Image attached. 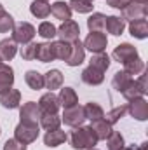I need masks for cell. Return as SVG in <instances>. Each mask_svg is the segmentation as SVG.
I'll use <instances>...</instances> for the list:
<instances>
[{
  "instance_id": "1",
  "label": "cell",
  "mask_w": 148,
  "mask_h": 150,
  "mask_svg": "<svg viewBox=\"0 0 148 150\" xmlns=\"http://www.w3.org/2000/svg\"><path fill=\"white\" fill-rule=\"evenodd\" d=\"M98 138L94 134V131L91 129V126H78L73 127L72 134H70V145L75 150H89L94 149L98 145Z\"/></svg>"
},
{
  "instance_id": "2",
  "label": "cell",
  "mask_w": 148,
  "mask_h": 150,
  "mask_svg": "<svg viewBox=\"0 0 148 150\" xmlns=\"http://www.w3.org/2000/svg\"><path fill=\"white\" fill-rule=\"evenodd\" d=\"M38 133H40V126L38 124H28V122H19L14 129V138L25 145H30L33 142H37Z\"/></svg>"
},
{
  "instance_id": "3",
  "label": "cell",
  "mask_w": 148,
  "mask_h": 150,
  "mask_svg": "<svg viewBox=\"0 0 148 150\" xmlns=\"http://www.w3.org/2000/svg\"><path fill=\"white\" fill-rule=\"evenodd\" d=\"M148 93V86H147V75L145 74H140L138 79H132L129 82V86L122 91V96L131 101L134 98H140V96H145Z\"/></svg>"
},
{
  "instance_id": "4",
  "label": "cell",
  "mask_w": 148,
  "mask_h": 150,
  "mask_svg": "<svg viewBox=\"0 0 148 150\" xmlns=\"http://www.w3.org/2000/svg\"><path fill=\"white\" fill-rule=\"evenodd\" d=\"M37 30L32 23H26V21H21V23H16L14 28H12V40L16 44H30L33 37H35Z\"/></svg>"
},
{
  "instance_id": "5",
  "label": "cell",
  "mask_w": 148,
  "mask_h": 150,
  "mask_svg": "<svg viewBox=\"0 0 148 150\" xmlns=\"http://www.w3.org/2000/svg\"><path fill=\"white\" fill-rule=\"evenodd\" d=\"M108 45V38L103 32H89L87 38L84 40V49L91 51L92 54H99L105 52Z\"/></svg>"
},
{
  "instance_id": "6",
  "label": "cell",
  "mask_w": 148,
  "mask_h": 150,
  "mask_svg": "<svg viewBox=\"0 0 148 150\" xmlns=\"http://www.w3.org/2000/svg\"><path fill=\"white\" fill-rule=\"evenodd\" d=\"M56 35L59 37V40L72 44V42H75V40H78V35H80V26H78V23L73 21V19L63 21V23H61V26L58 28V33H56Z\"/></svg>"
},
{
  "instance_id": "7",
  "label": "cell",
  "mask_w": 148,
  "mask_h": 150,
  "mask_svg": "<svg viewBox=\"0 0 148 150\" xmlns=\"http://www.w3.org/2000/svg\"><path fill=\"white\" fill-rule=\"evenodd\" d=\"M42 117V110L35 101H28L19 108V122H28V124H38Z\"/></svg>"
},
{
  "instance_id": "8",
  "label": "cell",
  "mask_w": 148,
  "mask_h": 150,
  "mask_svg": "<svg viewBox=\"0 0 148 150\" xmlns=\"http://www.w3.org/2000/svg\"><path fill=\"white\" fill-rule=\"evenodd\" d=\"M127 112L131 113L132 119L136 120H147L148 119V101L145 100V96H140V98H134L129 101L127 105Z\"/></svg>"
},
{
  "instance_id": "9",
  "label": "cell",
  "mask_w": 148,
  "mask_h": 150,
  "mask_svg": "<svg viewBox=\"0 0 148 150\" xmlns=\"http://www.w3.org/2000/svg\"><path fill=\"white\" fill-rule=\"evenodd\" d=\"M84 120H85V113H84V107H80V105H75L72 108H65L63 119H61V122H65V124L70 126V127H78V126H82Z\"/></svg>"
},
{
  "instance_id": "10",
  "label": "cell",
  "mask_w": 148,
  "mask_h": 150,
  "mask_svg": "<svg viewBox=\"0 0 148 150\" xmlns=\"http://www.w3.org/2000/svg\"><path fill=\"white\" fill-rule=\"evenodd\" d=\"M148 14V9L145 4H134L131 2L122 9V19L124 21H136V19H145Z\"/></svg>"
},
{
  "instance_id": "11",
  "label": "cell",
  "mask_w": 148,
  "mask_h": 150,
  "mask_svg": "<svg viewBox=\"0 0 148 150\" xmlns=\"http://www.w3.org/2000/svg\"><path fill=\"white\" fill-rule=\"evenodd\" d=\"M111 56H113L115 61H118V63H125V61H129V59H132V58H138L140 54H138V49H136L132 44L124 42V44H120V45H117V47L113 49Z\"/></svg>"
},
{
  "instance_id": "12",
  "label": "cell",
  "mask_w": 148,
  "mask_h": 150,
  "mask_svg": "<svg viewBox=\"0 0 148 150\" xmlns=\"http://www.w3.org/2000/svg\"><path fill=\"white\" fill-rule=\"evenodd\" d=\"M38 107H40L42 113H51V115H56L58 110L61 108V105H59V98H58L52 91H49V93H45V94L40 96V100H38Z\"/></svg>"
},
{
  "instance_id": "13",
  "label": "cell",
  "mask_w": 148,
  "mask_h": 150,
  "mask_svg": "<svg viewBox=\"0 0 148 150\" xmlns=\"http://www.w3.org/2000/svg\"><path fill=\"white\" fill-rule=\"evenodd\" d=\"M19 103H21V93H19L18 89L11 87V89L0 93V105H2L4 108L14 110V108L19 107Z\"/></svg>"
},
{
  "instance_id": "14",
  "label": "cell",
  "mask_w": 148,
  "mask_h": 150,
  "mask_svg": "<svg viewBox=\"0 0 148 150\" xmlns=\"http://www.w3.org/2000/svg\"><path fill=\"white\" fill-rule=\"evenodd\" d=\"M85 59V49H84V44L80 40H75L72 42V51H70V56L66 59V65L68 67H78L82 65Z\"/></svg>"
},
{
  "instance_id": "15",
  "label": "cell",
  "mask_w": 148,
  "mask_h": 150,
  "mask_svg": "<svg viewBox=\"0 0 148 150\" xmlns=\"http://www.w3.org/2000/svg\"><path fill=\"white\" fill-rule=\"evenodd\" d=\"M66 140H68V136H66V133L61 131V129L45 131V134H44V143H45L49 149H56V147L63 145Z\"/></svg>"
},
{
  "instance_id": "16",
  "label": "cell",
  "mask_w": 148,
  "mask_h": 150,
  "mask_svg": "<svg viewBox=\"0 0 148 150\" xmlns=\"http://www.w3.org/2000/svg\"><path fill=\"white\" fill-rule=\"evenodd\" d=\"M103 80H105V72H101L98 68H92V67L84 68V72H82V82L84 84L99 86V84H103Z\"/></svg>"
},
{
  "instance_id": "17",
  "label": "cell",
  "mask_w": 148,
  "mask_h": 150,
  "mask_svg": "<svg viewBox=\"0 0 148 150\" xmlns=\"http://www.w3.org/2000/svg\"><path fill=\"white\" fill-rule=\"evenodd\" d=\"M105 28L108 33L115 35V37H120L125 30V21L118 16H106L105 18Z\"/></svg>"
},
{
  "instance_id": "18",
  "label": "cell",
  "mask_w": 148,
  "mask_h": 150,
  "mask_svg": "<svg viewBox=\"0 0 148 150\" xmlns=\"http://www.w3.org/2000/svg\"><path fill=\"white\" fill-rule=\"evenodd\" d=\"M91 129L94 131V134H96L98 140H106L108 134L113 131L111 124L105 119V117H103V119H98V120H91Z\"/></svg>"
},
{
  "instance_id": "19",
  "label": "cell",
  "mask_w": 148,
  "mask_h": 150,
  "mask_svg": "<svg viewBox=\"0 0 148 150\" xmlns=\"http://www.w3.org/2000/svg\"><path fill=\"white\" fill-rule=\"evenodd\" d=\"M16 54H18V44L12 38L0 40V59L2 61H12Z\"/></svg>"
},
{
  "instance_id": "20",
  "label": "cell",
  "mask_w": 148,
  "mask_h": 150,
  "mask_svg": "<svg viewBox=\"0 0 148 150\" xmlns=\"http://www.w3.org/2000/svg\"><path fill=\"white\" fill-rule=\"evenodd\" d=\"M72 9H70V5L66 4V2H61V0H58V2H54L52 5H51V14L56 18V19H61V21H68V19H72Z\"/></svg>"
},
{
  "instance_id": "21",
  "label": "cell",
  "mask_w": 148,
  "mask_h": 150,
  "mask_svg": "<svg viewBox=\"0 0 148 150\" xmlns=\"http://www.w3.org/2000/svg\"><path fill=\"white\" fill-rule=\"evenodd\" d=\"M12 84H14V70H12V67L2 63L0 65V93L11 89Z\"/></svg>"
},
{
  "instance_id": "22",
  "label": "cell",
  "mask_w": 148,
  "mask_h": 150,
  "mask_svg": "<svg viewBox=\"0 0 148 150\" xmlns=\"http://www.w3.org/2000/svg\"><path fill=\"white\" fill-rule=\"evenodd\" d=\"M63 86V74L59 70H49L47 74L44 75V87H47L49 91H54V89H61Z\"/></svg>"
},
{
  "instance_id": "23",
  "label": "cell",
  "mask_w": 148,
  "mask_h": 150,
  "mask_svg": "<svg viewBox=\"0 0 148 150\" xmlns=\"http://www.w3.org/2000/svg\"><path fill=\"white\" fill-rule=\"evenodd\" d=\"M58 98H59V105L63 108H72L75 105H78V96H77L73 87H63L59 91Z\"/></svg>"
},
{
  "instance_id": "24",
  "label": "cell",
  "mask_w": 148,
  "mask_h": 150,
  "mask_svg": "<svg viewBox=\"0 0 148 150\" xmlns=\"http://www.w3.org/2000/svg\"><path fill=\"white\" fill-rule=\"evenodd\" d=\"M30 12L37 19H45L51 14V4L45 2V0H33L30 4Z\"/></svg>"
},
{
  "instance_id": "25",
  "label": "cell",
  "mask_w": 148,
  "mask_h": 150,
  "mask_svg": "<svg viewBox=\"0 0 148 150\" xmlns=\"http://www.w3.org/2000/svg\"><path fill=\"white\" fill-rule=\"evenodd\" d=\"M129 33L134 38H143L148 37V23L147 19H136V21H129Z\"/></svg>"
},
{
  "instance_id": "26",
  "label": "cell",
  "mask_w": 148,
  "mask_h": 150,
  "mask_svg": "<svg viewBox=\"0 0 148 150\" xmlns=\"http://www.w3.org/2000/svg\"><path fill=\"white\" fill-rule=\"evenodd\" d=\"M51 44H52L54 59L66 61V59H68V56H70V51H72V44L63 42V40H56V42H51Z\"/></svg>"
},
{
  "instance_id": "27",
  "label": "cell",
  "mask_w": 148,
  "mask_h": 150,
  "mask_svg": "<svg viewBox=\"0 0 148 150\" xmlns=\"http://www.w3.org/2000/svg\"><path fill=\"white\" fill-rule=\"evenodd\" d=\"M38 126L44 127L45 131H54V129H59L61 126V117L56 113V115H51V113H42L40 120H38Z\"/></svg>"
},
{
  "instance_id": "28",
  "label": "cell",
  "mask_w": 148,
  "mask_h": 150,
  "mask_svg": "<svg viewBox=\"0 0 148 150\" xmlns=\"http://www.w3.org/2000/svg\"><path fill=\"white\" fill-rule=\"evenodd\" d=\"M25 82H26V86L30 89L38 91V89L44 87V75L40 74V72H37V70H28L25 74Z\"/></svg>"
},
{
  "instance_id": "29",
  "label": "cell",
  "mask_w": 148,
  "mask_h": 150,
  "mask_svg": "<svg viewBox=\"0 0 148 150\" xmlns=\"http://www.w3.org/2000/svg\"><path fill=\"white\" fill-rule=\"evenodd\" d=\"M40 63H49L54 59V52H52V44L51 42H42L37 45V58Z\"/></svg>"
},
{
  "instance_id": "30",
  "label": "cell",
  "mask_w": 148,
  "mask_h": 150,
  "mask_svg": "<svg viewBox=\"0 0 148 150\" xmlns=\"http://www.w3.org/2000/svg\"><path fill=\"white\" fill-rule=\"evenodd\" d=\"M84 113H85V119H89V120H98V119H103L105 117L103 107L99 103H94V101L84 105Z\"/></svg>"
},
{
  "instance_id": "31",
  "label": "cell",
  "mask_w": 148,
  "mask_h": 150,
  "mask_svg": "<svg viewBox=\"0 0 148 150\" xmlns=\"http://www.w3.org/2000/svg\"><path fill=\"white\" fill-rule=\"evenodd\" d=\"M110 56L106 54V52H99V54H92V58H91V61H89V67H92V68H98V70H101V72H106L108 68H110Z\"/></svg>"
},
{
  "instance_id": "32",
  "label": "cell",
  "mask_w": 148,
  "mask_h": 150,
  "mask_svg": "<svg viewBox=\"0 0 148 150\" xmlns=\"http://www.w3.org/2000/svg\"><path fill=\"white\" fill-rule=\"evenodd\" d=\"M122 65H124V72L127 75H140V74H143V70H145V61L140 56L132 58V59H129V61H125Z\"/></svg>"
},
{
  "instance_id": "33",
  "label": "cell",
  "mask_w": 148,
  "mask_h": 150,
  "mask_svg": "<svg viewBox=\"0 0 148 150\" xmlns=\"http://www.w3.org/2000/svg\"><path fill=\"white\" fill-rule=\"evenodd\" d=\"M105 14L101 12H92L87 19V28L89 32H103L105 30Z\"/></svg>"
},
{
  "instance_id": "34",
  "label": "cell",
  "mask_w": 148,
  "mask_h": 150,
  "mask_svg": "<svg viewBox=\"0 0 148 150\" xmlns=\"http://www.w3.org/2000/svg\"><path fill=\"white\" fill-rule=\"evenodd\" d=\"M68 5H70L72 11L78 12V14H89V12H92V9H94L92 0H70Z\"/></svg>"
},
{
  "instance_id": "35",
  "label": "cell",
  "mask_w": 148,
  "mask_h": 150,
  "mask_svg": "<svg viewBox=\"0 0 148 150\" xmlns=\"http://www.w3.org/2000/svg\"><path fill=\"white\" fill-rule=\"evenodd\" d=\"M132 79H131V75H127L124 70L122 72H117V74L113 75V80H111V86H113V89H117L118 93H122L127 86H129V82H131Z\"/></svg>"
},
{
  "instance_id": "36",
  "label": "cell",
  "mask_w": 148,
  "mask_h": 150,
  "mask_svg": "<svg viewBox=\"0 0 148 150\" xmlns=\"http://www.w3.org/2000/svg\"><path fill=\"white\" fill-rule=\"evenodd\" d=\"M56 33H58V28H56L51 21H42V23L38 25V35L42 38L52 40V38L56 37Z\"/></svg>"
},
{
  "instance_id": "37",
  "label": "cell",
  "mask_w": 148,
  "mask_h": 150,
  "mask_svg": "<svg viewBox=\"0 0 148 150\" xmlns=\"http://www.w3.org/2000/svg\"><path fill=\"white\" fill-rule=\"evenodd\" d=\"M14 18L7 12V11H0V33H9V32H12V28H14Z\"/></svg>"
},
{
  "instance_id": "38",
  "label": "cell",
  "mask_w": 148,
  "mask_h": 150,
  "mask_svg": "<svg viewBox=\"0 0 148 150\" xmlns=\"http://www.w3.org/2000/svg\"><path fill=\"white\" fill-rule=\"evenodd\" d=\"M106 145H108V150H120L125 142H124V136L118 133V131H111L106 138Z\"/></svg>"
},
{
  "instance_id": "39",
  "label": "cell",
  "mask_w": 148,
  "mask_h": 150,
  "mask_svg": "<svg viewBox=\"0 0 148 150\" xmlns=\"http://www.w3.org/2000/svg\"><path fill=\"white\" fill-rule=\"evenodd\" d=\"M125 113H127V105H120V107H115L113 110H110V112L106 113V117H105V119H106L111 126H113V124H117V122L125 115Z\"/></svg>"
},
{
  "instance_id": "40",
  "label": "cell",
  "mask_w": 148,
  "mask_h": 150,
  "mask_svg": "<svg viewBox=\"0 0 148 150\" xmlns=\"http://www.w3.org/2000/svg\"><path fill=\"white\" fill-rule=\"evenodd\" d=\"M37 45H38V44H35V42L25 44V45L21 47V51H19L21 58H23V59H26V61L35 59V58H37Z\"/></svg>"
},
{
  "instance_id": "41",
  "label": "cell",
  "mask_w": 148,
  "mask_h": 150,
  "mask_svg": "<svg viewBox=\"0 0 148 150\" xmlns=\"http://www.w3.org/2000/svg\"><path fill=\"white\" fill-rule=\"evenodd\" d=\"M4 150H26V145L18 142L16 138H11L4 143Z\"/></svg>"
},
{
  "instance_id": "42",
  "label": "cell",
  "mask_w": 148,
  "mask_h": 150,
  "mask_svg": "<svg viewBox=\"0 0 148 150\" xmlns=\"http://www.w3.org/2000/svg\"><path fill=\"white\" fill-rule=\"evenodd\" d=\"M106 4L110 5V7H113V9H124L125 5H129L131 4V0H106Z\"/></svg>"
},
{
  "instance_id": "43",
  "label": "cell",
  "mask_w": 148,
  "mask_h": 150,
  "mask_svg": "<svg viewBox=\"0 0 148 150\" xmlns=\"http://www.w3.org/2000/svg\"><path fill=\"white\" fill-rule=\"evenodd\" d=\"M136 150H148V143H147V142H145V143H141Z\"/></svg>"
},
{
  "instance_id": "44",
  "label": "cell",
  "mask_w": 148,
  "mask_h": 150,
  "mask_svg": "<svg viewBox=\"0 0 148 150\" xmlns=\"http://www.w3.org/2000/svg\"><path fill=\"white\" fill-rule=\"evenodd\" d=\"M131 2H134V4H145V5H147L148 0H131Z\"/></svg>"
},
{
  "instance_id": "45",
  "label": "cell",
  "mask_w": 148,
  "mask_h": 150,
  "mask_svg": "<svg viewBox=\"0 0 148 150\" xmlns=\"http://www.w3.org/2000/svg\"><path fill=\"white\" fill-rule=\"evenodd\" d=\"M120 150H134V147H132V145H131V147H125V145H124Z\"/></svg>"
},
{
  "instance_id": "46",
  "label": "cell",
  "mask_w": 148,
  "mask_h": 150,
  "mask_svg": "<svg viewBox=\"0 0 148 150\" xmlns=\"http://www.w3.org/2000/svg\"><path fill=\"white\" fill-rule=\"evenodd\" d=\"M89 150H98V149H96V147H94V149H89Z\"/></svg>"
},
{
  "instance_id": "47",
  "label": "cell",
  "mask_w": 148,
  "mask_h": 150,
  "mask_svg": "<svg viewBox=\"0 0 148 150\" xmlns=\"http://www.w3.org/2000/svg\"><path fill=\"white\" fill-rule=\"evenodd\" d=\"M2 9H4V7H2V4H0V11H2Z\"/></svg>"
},
{
  "instance_id": "48",
  "label": "cell",
  "mask_w": 148,
  "mask_h": 150,
  "mask_svg": "<svg viewBox=\"0 0 148 150\" xmlns=\"http://www.w3.org/2000/svg\"><path fill=\"white\" fill-rule=\"evenodd\" d=\"M0 65H2V59H0Z\"/></svg>"
},
{
  "instance_id": "49",
  "label": "cell",
  "mask_w": 148,
  "mask_h": 150,
  "mask_svg": "<svg viewBox=\"0 0 148 150\" xmlns=\"http://www.w3.org/2000/svg\"><path fill=\"white\" fill-rule=\"evenodd\" d=\"M45 2H47V0H45Z\"/></svg>"
},
{
  "instance_id": "50",
  "label": "cell",
  "mask_w": 148,
  "mask_h": 150,
  "mask_svg": "<svg viewBox=\"0 0 148 150\" xmlns=\"http://www.w3.org/2000/svg\"><path fill=\"white\" fill-rule=\"evenodd\" d=\"M0 133H2V131H0Z\"/></svg>"
}]
</instances>
